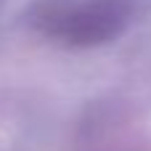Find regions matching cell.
Returning a JSON list of instances; mask_svg holds the SVG:
<instances>
[{"mask_svg":"<svg viewBox=\"0 0 151 151\" xmlns=\"http://www.w3.org/2000/svg\"><path fill=\"white\" fill-rule=\"evenodd\" d=\"M130 16V0H88L80 11H69L58 19L56 35L77 45L104 42L114 37Z\"/></svg>","mask_w":151,"mask_h":151,"instance_id":"6da1fadb","label":"cell"}]
</instances>
